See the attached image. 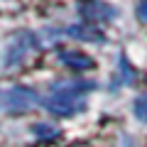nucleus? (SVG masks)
Here are the masks:
<instances>
[{
  "instance_id": "nucleus-1",
  "label": "nucleus",
  "mask_w": 147,
  "mask_h": 147,
  "mask_svg": "<svg viewBox=\"0 0 147 147\" xmlns=\"http://www.w3.org/2000/svg\"><path fill=\"white\" fill-rule=\"evenodd\" d=\"M93 84L91 81H81V84H61L54 86L52 93L44 98V108L54 115H74L76 110H84V98L81 93L91 91Z\"/></svg>"
},
{
  "instance_id": "nucleus-2",
  "label": "nucleus",
  "mask_w": 147,
  "mask_h": 147,
  "mask_svg": "<svg viewBox=\"0 0 147 147\" xmlns=\"http://www.w3.org/2000/svg\"><path fill=\"white\" fill-rule=\"evenodd\" d=\"M32 47H34V37H32L30 32H20V34L7 44L5 54H3V66L12 69V66H17V64H22L27 59V54L32 52Z\"/></svg>"
},
{
  "instance_id": "nucleus-3",
  "label": "nucleus",
  "mask_w": 147,
  "mask_h": 147,
  "mask_svg": "<svg viewBox=\"0 0 147 147\" xmlns=\"http://www.w3.org/2000/svg\"><path fill=\"white\" fill-rule=\"evenodd\" d=\"M3 105L7 110H12V113H25V110L37 105V93L25 88V86H15L7 93H3Z\"/></svg>"
},
{
  "instance_id": "nucleus-4",
  "label": "nucleus",
  "mask_w": 147,
  "mask_h": 147,
  "mask_svg": "<svg viewBox=\"0 0 147 147\" xmlns=\"http://www.w3.org/2000/svg\"><path fill=\"white\" fill-rule=\"evenodd\" d=\"M79 12H81V17H84V20H88V22L113 20V17L118 15L115 7L108 5V3H103V0H81Z\"/></svg>"
},
{
  "instance_id": "nucleus-5",
  "label": "nucleus",
  "mask_w": 147,
  "mask_h": 147,
  "mask_svg": "<svg viewBox=\"0 0 147 147\" xmlns=\"http://www.w3.org/2000/svg\"><path fill=\"white\" fill-rule=\"evenodd\" d=\"M66 34L84 39V42H105V34L100 30H96V25H74L66 27Z\"/></svg>"
},
{
  "instance_id": "nucleus-6",
  "label": "nucleus",
  "mask_w": 147,
  "mask_h": 147,
  "mask_svg": "<svg viewBox=\"0 0 147 147\" xmlns=\"http://www.w3.org/2000/svg\"><path fill=\"white\" fill-rule=\"evenodd\" d=\"M59 61L66 64L71 69H79V71H86V69H93V59L84 52H61L59 54Z\"/></svg>"
},
{
  "instance_id": "nucleus-7",
  "label": "nucleus",
  "mask_w": 147,
  "mask_h": 147,
  "mask_svg": "<svg viewBox=\"0 0 147 147\" xmlns=\"http://www.w3.org/2000/svg\"><path fill=\"white\" fill-rule=\"evenodd\" d=\"M32 132H34L37 137H42V140H49V137L59 135V127L52 125V123H37V125H32Z\"/></svg>"
},
{
  "instance_id": "nucleus-8",
  "label": "nucleus",
  "mask_w": 147,
  "mask_h": 147,
  "mask_svg": "<svg viewBox=\"0 0 147 147\" xmlns=\"http://www.w3.org/2000/svg\"><path fill=\"white\" fill-rule=\"evenodd\" d=\"M132 113H135V118L140 123H147V93L137 96L135 103H132Z\"/></svg>"
},
{
  "instance_id": "nucleus-9",
  "label": "nucleus",
  "mask_w": 147,
  "mask_h": 147,
  "mask_svg": "<svg viewBox=\"0 0 147 147\" xmlns=\"http://www.w3.org/2000/svg\"><path fill=\"white\" fill-rule=\"evenodd\" d=\"M120 69H123V74H125V79H127V81L135 79V74H132V69H130V64H127V59H125V57L120 59Z\"/></svg>"
},
{
  "instance_id": "nucleus-10",
  "label": "nucleus",
  "mask_w": 147,
  "mask_h": 147,
  "mask_svg": "<svg viewBox=\"0 0 147 147\" xmlns=\"http://www.w3.org/2000/svg\"><path fill=\"white\" fill-rule=\"evenodd\" d=\"M137 15H140L142 20L147 22V0H145V3H140V7H137Z\"/></svg>"
}]
</instances>
